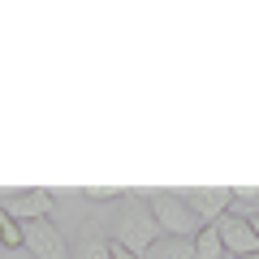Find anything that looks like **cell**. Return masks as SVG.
Listing matches in <instances>:
<instances>
[{
    "label": "cell",
    "mask_w": 259,
    "mask_h": 259,
    "mask_svg": "<svg viewBox=\"0 0 259 259\" xmlns=\"http://www.w3.org/2000/svg\"><path fill=\"white\" fill-rule=\"evenodd\" d=\"M52 207H56V199H52V190H18V194H9L5 199V212L13 216L18 225H30V221H52Z\"/></svg>",
    "instance_id": "5b68a950"
},
{
    "label": "cell",
    "mask_w": 259,
    "mask_h": 259,
    "mask_svg": "<svg viewBox=\"0 0 259 259\" xmlns=\"http://www.w3.org/2000/svg\"><path fill=\"white\" fill-rule=\"evenodd\" d=\"M82 199H91V203H112V199H125V190H117V186H87Z\"/></svg>",
    "instance_id": "8fae6325"
},
{
    "label": "cell",
    "mask_w": 259,
    "mask_h": 259,
    "mask_svg": "<svg viewBox=\"0 0 259 259\" xmlns=\"http://www.w3.org/2000/svg\"><path fill=\"white\" fill-rule=\"evenodd\" d=\"M250 229H255V238H259V216H250Z\"/></svg>",
    "instance_id": "4fadbf2b"
},
{
    "label": "cell",
    "mask_w": 259,
    "mask_h": 259,
    "mask_svg": "<svg viewBox=\"0 0 259 259\" xmlns=\"http://www.w3.org/2000/svg\"><path fill=\"white\" fill-rule=\"evenodd\" d=\"M0 246H9V250H18V246H22V225L13 221L5 207H0Z\"/></svg>",
    "instance_id": "30bf717a"
},
{
    "label": "cell",
    "mask_w": 259,
    "mask_h": 259,
    "mask_svg": "<svg viewBox=\"0 0 259 259\" xmlns=\"http://www.w3.org/2000/svg\"><path fill=\"white\" fill-rule=\"evenodd\" d=\"M112 242H121V246L134 250V255H147L151 242H160V225H156V216H151V207H147L143 194H130L125 203H121L117 238H112Z\"/></svg>",
    "instance_id": "6da1fadb"
},
{
    "label": "cell",
    "mask_w": 259,
    "mask_h": 259,
    "mask_svg": "<svg viewBox=\"0 0 259 259\" xmlns=\"http://www.w3.org/2000/svg\"><path fill=\"white\" fill-rule=\"evenodd\" d=\"M242 259H259V250H250V255H242Z\"/></svg>",
    "instance_id": "5bb4252c"
},
{
    "label": "cell",
    "mask_w": 259,
    "mask_h": 259,
    "mask_svg": "<svg viewBox=\"0 0 259 259\" xmlns=\"http://www.w3.org/2000/svg\"><path fill=\"white\" fill-rule=\"evenodd\" d=\"M0 250H5V246H0Z\"/></svg>",
    "instance_id": "9a60e30c"
},
{
    "label": "cell",
    "mask_w": 259,
    "mask_h": 259,
    "mask_svg": "<svg viewBox=\"0 0 259 259\" xmlns=\"http://www.w3.org/2000/svg\"><path fill=\"white\" fill-rule=\"evenodd\" d=\"M143 199H147L160 233H168V238H194V233L203 229V221L186 207V199L177 190H151V194H143Z\"/></svg>",
    "instance_id": "7a4b0ae2"
},
{
    "label": "cell",
    "mask_w": 259,
    "mask_h": 259,
    "mask_svg": "<svg viewBox=\"0 0 259 259\" xmlns=\"http://www.w3.org/2000/svg\"><path fill=\"white\" fill-rule=\"evenodd\" d=\"M143 259H194V246H190V238H160L147 246Z\"/></svg>",
    "instance_id": "52a82bcc"
},
{
    "label": "cell",
    "mask_w": 259,
    "mask_h": 259,
    "mask_svg": "<svg viewBox=\"0 0 259 259\" xmlns=\"http://www.w3.org/2000/svg\"><path fill=\"white\" fill-rule=\"evenodd\" d=\"M108 259H143V255H134V250H125L121 242H108Z\"/></svg>",
    "instance_id": "7c38bea8"
},
{
    "label": "cell",
    "mask_w": 259,
    "mask_h": 259,
    "mask_svg": "<svg viewBox=\"0 0 259 259\" xmlns=\"http://www.w3.org/2000/svg\"><path fill=\"white\" fill-rule=\"evenodd\" d=\"M182 199L203 225H216L233 207V186H194V190H186Z\"/></svg>",
    "instance_id": "3957f363"
},
{
    "label": "cell",
    "mask_w": 259,
    "mask_h": 259,
    "mask_svg": "<svg viewBox=\"0 0 259 259\" xmlns=\"http://www.w3.org/2000/svg\"><path fill=\"white\" fill-rule=\"evenodd\" d=\"M190 246H194V259H221V255H225L216 225H203V229H199V233L190 238Z\"/></svg>",
    "instance_id": "ba28073f"
},
{
    "label": "cell",
    "mask_w": 259,
    "mask_h": 259,
    "mask_svg": "<svg viewBox=\"0 0 259 259\" xmlns=\"http://www.w3.org/2000/svg\"><path fill=\"white\" fill-rule=\"evenodd\" d=\"M22 246H26L35 259H69L65 233L56 229L52 221H30V225H22Z\"/></svg>",
    "instance_id": "277c9868"
},
{
    "label": "cell",
    "mask_w": 259,
    "mask_h": 259,
    "mask_svg": "<svg viewBox=\"0 0 259 259\" xmlns=\"http://www.w3.org/2000/svg\"><path fill=\"white\" fill-rule=\"evenodd\" d=\"M216 233H221V246L233 250V255H250V250H259V238L255 229H250V221H242V216H221L216 221Z\"/></svg>",
    "instance_id": "8992f818"
},
{
    "label": "cell",
    "mask_w": 259,
    "mask_h": 259,
    "mask_svg": "<svg viewBox=\"0 0 259 259\" xmlns=\"http://www.w3.org/2000/svg\"><path fill=\"white\" fill-rule=\"evenodd\" d=\"M69 259H108V242L104 238H82L74 250H69Z\"/></svg>",
    "instance_id": "9c48e42d"
}]
</instances>
